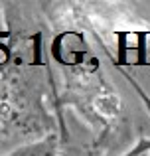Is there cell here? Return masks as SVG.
<instances>
[{
  "label": "cell",
  "mask_w": 150,
  "mask_h": 156,
  "mask_svg": "<svg viewBox=\"0 0 150 156\" xmlns=\"http://www.w3.org/2000/svg\"><path fill=\"white\" fill-rule=\"evenodd\" d=\"M8 156H55V142L54 138H50V140L38 142V144L24 146V148L16 150L14 154H8Z\"/></svg>",
  "instance_id": "cell-1"
}]
</instances>
